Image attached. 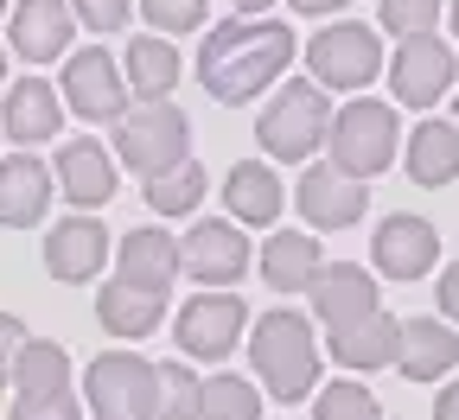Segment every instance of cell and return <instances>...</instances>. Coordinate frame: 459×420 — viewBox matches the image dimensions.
<instances>
[{
  "instance_id": "1",
  "label": "cell",
  "mask_w": 459,
  "mask_h": 420,
  "mask_svg": "<svg viewBox=\"0 0 459 420\" xmlns=\"http://www.w3.org/2000/svg\"><path fill=\"white\" fill-rule=\"evenodd\" d=\"M294 64V26L281 20H223L204 32L198 51V77L217 102H249L268 83H281V71Z\"/></svg>"
},
{
  "instance_id": "2",
  "label": "cell",
  "mask_w": 459,
  "mask_h": 420,
  "mask_svg": "<svg viewBox=\"0 0 459 420\" xmlns=\"http://www.w3.org/2000/svg\"><path fill=\"white\" fill-rule=\"evenodd\" d=\"M249 356H255V376L274 401H307L319 389V338L300 313H262L255 319V338H249Z\"/></svg>"
},
{
  "instance_id": "3",
  "label": "cell",
  "mask_w": 459,
  "mask_h": 420,
  "mask_svg": "<svg viewBox=\"0 0 459 420\" xmlns=\"http://www.w3.org/2000/svg\"><path fill=\"white\" fill-rule=\"evenodd\" d=\"M262 147L274 159H313L332 134V102H325V83H287L268 108H262Z\"/></svg>"
},
{
  "instance_id": "4",
  "label": "cell",
  "mask_w": 459,
  "mask_h": 420,
  "mask_svg": "<svg viewBox=\"0 0 459 420\" xmlns=\"http://www.w3.org/2000/svg\"><path fill=\"white\" fill-rule=\"evenodd\" d=\"M395 134H402V128H395V108L358 96V102H344V108L332 115L325 147H332V166H344L351 178H377V172L395 159Z\"/></svg>"
},
{
  "instance_id": "5",
  "label": "cell",
  "mask_w": 459,
  "mask_h": 420,
  "mask_svg": "<svg viewBox=\"0 0 459 420\" xmlns=\"http://www.w3.org/2000/svg\"><path fill=\"white\" fill-rule=\"evenodd\" d=\"M186 147H192V128H186V115L172 102H141L134 115L115 122V153H122V166H134L141 178L179 166Z\"/></svg>"
},
{
  "instance_id": "6",
  "label": "cell",
  "mask_w": 459,
  "mask_h": 420,
  "mask_svg": "<svg viewBox=\"0 0 459 420\" xmlns=\"http://www.w3.org/2000/svg\"><path fill=\"white\" fill-rule=\"evenodd\" d=\"M307 71H313V83H325V90H364V83H377V71H383V39H377L370 26H358V20H338V26L313 32Z\"/></svg>"
},
{
  "instance_id": "7",
  "label": "cell",
  "mask_w": 459,
  "mask_h": 420,
  "mask_svg": "<svg viewBox=\"0 0 459 420\" xmlns=\"http://www.w3.org/2000/svg\"><path fill=\"white\" fill-rule=\"evenodd\" d=\"M153 376H160V364H147V356L102 350L83 376L96 420H153Z\"/></svg>"
},
{
  "instance_id": "8",
  "label": "cell",
  "mask_w": 459,
  "mask_h": 420,
  "mask_svg": "<svg viewBox=\"0 0 459 420\" xmlns=\"http://www.w3.org/2000/svg\"><path fill=\"white\" fill-rule=\"evenodd\" d=\"M453 83H459L453 45H440L434 32H415V39H402V45H395V57H389V90H395V102L434 108Z\"/></svg>"
},
{
  "instance_id": "9",
  "label": "cell",
  "mask_w": 459,
  "mask_h": 420,
  "mask_svg": "<svg viewBox=\"0 0 459 420\" xmlns=\"http://www.w3.org/2000/svg\"><path fill=\"white\" fill-rule=\"evenodd\" d=\"M128 77L122 64H115L108 51H71V64H65V102L83 115V122H122L128 115Z\"/></svg>"
},
{
  "instance_id": "10",
  "label": "cell",
  "mask_w": 459,
  "mask_h": 420,
  "mask_svg": "<svg viewBox=\"0 0 459 420\" xmlns=\"http://www.w3.org/2000/svg\"><path fill=\"white\" fill-rule=\"evenodd\" d=\"M294 204L313 229H351L370 204V185L364 178H351L344 166H307L300 185H294Z\"/></svg>"
},
{
  "instance_id": "11",
  "label": "cell",
  "mask_w": 459,
  "mask_h": 420,
  "mask_svg": "<svg viewBox=\"0 0 459 420\" xmlns=\"http://www.w3.org/2000/svg\"><path fill=\"white\" fill-rule=\"evenodd\" d=\"M179 268L198 280V287H230V280H243L249 274V236L237 223H192V236L179 243Z\"/></svg>"
},
{
  "instance_id": "12",
  "label": "cell",
  "mask_w": 459,
  "mask_h": 420,
  "mask_svg": "<svg viewBox=\"0 0 459 420\" xmlns=\"http://www.w3.org/2000/svg\"><path fill=\"white\" fill-rule=\"evenodd\" d=\"M249 313H243V299L237 293H198L192 306L179 313V350L186 356H204V364H217V356L237 350Z\"/></svg>"
},
{
  "instance_id": "13",
  "label": "cell",
  "mask_w": 459,
  "mask_h": 420,
  "mask_svg": "<svg viewBox=\"0 0 459 420\" xmlns=\"http://www.w3.org/2000/svg\"><path fill=\"white\" fill-rule=\"evenodd\" d=\"M370 255H377V274H389V280H421L440 261V236L428 217H383Z\"/></svg>"
},
{
  "instance_id": "14",
  "label": "cell",
  "mask_w": 459,
  "mask_h": 420,
  "mask_svg": "<svg viewBox=\"0 0 459 420\" xmlns=\"http://www.w3.org/2000/svg\"><path fill=\"white\" fill-rule=\"evenodd\" d=\"M71 32H77L71 0H20L7 39H13V51L26 57V64H51V57L71 51Z\"/></svg>"
},
{
  "instance_id": "15",
  "label": "cell",
  "mask_w": 459,
  "mask_h": 420,
  "mask_svg": "<svg viewBox=\"0 0 459 420\" xmlns=\"http://www.w3.org/2000/svg\"><path fill=\"white\" fill-rule=\"evenodd\" d=\"M108 261V229L96 217H71L45 236V268L51 280H96Z\"/></svg>"
},
{
  "instance_id": "16",
  "label": "cell",
  "mask_w": 459,
  "mask_h": 420,
  "mask_svg": "<svg viewBox=\"0 0 459 420\" xmlns=\"http://www.w3.org/2000/svg\"><path fill=\"white\" fill-rule=\"evenodd\" d=\"M96 319L108 338H147L160 319H166V287H141V280H122L115 274L102 293H96Z\"/></svg>"
},
{
  "instance_id": "17",
  "label": "cell",
  "mask_w": 459,
  "mask_h": 420,
  "mask_svg": "<svg viewBox=\"0 0 459 420\" xmlns=\"http://www.w3.org/2000/svg\"><path fill=\"white\" fill-rule=\"evenodd\" d=\"M313 313L325 319V331L332 325H351V319H364V313H377V280L364 274V268H351V261H325L319 274H313Z\"/></svg>"
},
{
  "instance_id": "18",
  "label": "cell",
  "mask_w": 459,
  "mask_h": 420,
  "mask_svg": "<svg viewBox=\"0 0 459 420\" xmlns=\"http://www.w3.org/2000/svg\"><path fill=\"white\" fill-rule=\"evenodd\" d=\"M57 128H65V102H57V90H51V83H39V77H20V83L7 90V115H0V134L20 141V147H39V141H51Z\"/></svg>"
},
{
  "instance_id": "19",
  "label": "cell",
  "mask_w": 459,
  "mask_h": 420,
  "mask_svg": "<svg viewBox=\"0 0 459 420\" xmlns=\"http://www.w3.org/2000/svg\"><path fill=\"white\" fill-rule=\"evenodd\" d=\"M51 178H57V192H65L77 210H96V204L115 198V159L96 141H71L65 153H57V172Z\"/></svg>"
},
{
  "instance_id": "20",
  "label": "cell",
  "mask_w": 459,
  "mask_h": 420,
  "mask_svg": "<svg viewBox=\"0 0 459 420\" xmlns=\"http://www.w3.org/2000/svg\"><path fill=\"white\" fill-rule=\"evenodd\" d=\"M459 364V338L446 331V319H409L395 344V370L409 382H440Z\"/></svg>"
},
{
  "instance_id": "21",
  "label": "cell",
  "mask_w": 459,
  "mask_h": 420,
  "mask_svg": "<svg viewBox=\"0 0 459 420\" xmlns=\"http://www.w3.org/2000/svg\"><path fill=\"white\" fill-rule=\"evenodd\" d=\"M51 204V172L32 159V153H13L0 159V223L7 229H32Z\"/></svg>"
},
{
  "instance_id": "22",
  "label": "cell",
  "mask_w": 459,
  "mask_h": 420,
  "mask_svg": "<svg viewBox=\"0 0 459 420\" xmlns=\"http://www.w3.org/2000/svg\"><path fill=\"white\" fill-rule=\"evenodd\" d=\"M395 344H402V325L383 306L364 313V319H351V325H332V356L344 370H383V364H395Z\"/></svg>"
},
{
  "instance_id": "23",
  "label": "cell",
  "mask_w": 459,
  "mask_h": 420,
  "mask_svg": "<svg viewBox=\"0 0 459 420\" xmlns=\"http://www.w3.org/2000/svg\"><path fill=\"white\" fill-rule=\"evenodd\" d=\"M223 204H230V217H237V223L268 229V223L281 217L287 192H281V178H274L262 159H237V166H230V178H223Z\"/></svg>"
},
{
  "instance_id": "24",
  "label": "cell",
  "mask_w": 459,
  "mask_h": 420,
  "mask_svg": "<svg viewBox=\"0 0 459 420\" xmlns=\"http://www.w3.org/2000/svg\"><path fill=\"white\" fill-rule=\"evenodd\" d=\"M319 268H325V261H319V236H307V229L268 236V249H262V280H268V287L300 293V287H313Z\"/></svg>"
},
{
  "instance_id": "25",
  "label": "cell",
  "mask_w": 459,
  "mask_h": 420,
  "mask_svg": "<svg viewBox=\"0 0 459 420\" xmlns=\"http://www.w3.org/2000/svg\"><path fill=\"white\" fill-rule=\"evenodd\" d=\"M409 178L428 185V192H440V185L459 178V128L453 122H421L409 134Z\"/></svg>"
},
{
  "instance_id": "26",
  "label": "cell",
  "mask_w": 459,
  "mask_h": 420,
  "mask_svg": "<svg viewBox=\"0 0 459 420\" xmlns=\"http://www.w3.org/2000/svg\"><path fill=\"white\" fill-rule=\"evenodd\" d=\"M122 77H128V90H134L141 102H166L172 83H179V51H172V39H166V32H160V39H134Z\"/></svg>"
},
{
  "instance_id": "27",
  "label": "cell",
  "mask_w": 459,
  "mask_h": 420,
  "mask_svg": "<svg viewBox=\"0 0 459 420\" xmlns=\"http://www.w3.org/2000/svg\"><path fill=\"white\" fill-rule=\"evenodd\" d=\"M172 274H179V243L166 229H128L122 236V280L172 287Z\"/></svg>"
},
{
  "instance_id": "28",
  "label": "cell",
  "mask_w": 459,
  "mask_h": 420,
  "mask_svg": "<svg viewBox=\"0 0 459 420\" xmlns=\"http://www.w3.org/2000/svg\"><path fill=\"white\" fill-rule=\"evenodd\" d=\"M13 389H20V395H57V389H71V356H65V344L26 338V344H20V364H13Z\"/></svg>"
},
{
  "instance_id": "29",
  "label": "cell",
  "mask_w": 459,
  "mask_h": 420,
  "mask_svg": "<svg viewBox=\"0 0 459 420\" xmlns=\"http://www.w3.org/2000/svg\"><path fill=\"white\" fill-rule=\"evenodd\" d=\"M198 198H204V166L198 159H179V166L147 178V204L160 217H186V210H198Z\"/></svg>"
},
{
  "instance_id": "30",
  "label": "cell",
  "mask_w": 459,
  "mask_h": 420,
  "mask_svg": "<svg viewBox=\"0 0 459 420\" xmlns=\"http://www.w3.org/2000/svg\"><path fill=\"white\" fill-rule=\"evenodd\" d=\"M204 407V382L186 364H160L153 376V420H198Z\"/></svg>"
},
{
  "instance_id": "31",
  "label": "cell",
  "mask_w": 459,
  "mask_h": 420,
  "mask_svg": "<svg viewBox=\"0 0 459 420\" xmlns=\"http://www.w3.org/2000/svg\"><path fill=\"white\" fill-rule=\"evenodd\" d=\"M198 420H262V389H249L243 376H211Z\"/></svg>"
},
{
  "instance_id": "32",
  "label": "cell",
  "mask_w": 459,
  "mask_h": 420,
  "mask_svg": "<svg viewBox=\"0 0 459 420\" xmlns=\"http://www.w3.org/2000/svg\"><path fill=\"white\" fill-rule=\"evenodd\" d=\"M383 407H377V395L364 389V382H332V389H319V401H313V420H377Z\"/></svg>"
},
{
  "instance_id": "33",
  "label": "cell",
  "mask_w": 459,
  "mask_h": 420,
  "mask_svg": "<svg viewBox=\"0 0 459 420\" xmlns=\"http://www.w3.org/2000/svg\"><path fill=\"white\" fill-rule=\"evenodd\" d=\"M377 20H383V32H395V39H415V32H434L440 0H383Z\"/></svg>"
},
{
  "instance_id": "34",
  "label": "cell",
  "mask_w": 459,
  "mask_h": 420,
  "mask_svg": "<svg viewBox=\"0 0 459 420\" xmlns=\"http://www.w3.org/2000/svg\"><path fill=\"white\" fill-rule=\"evenodd\" d=\"M141 13L153 32H198L204 26V0H141Z\"/></svg>"
},
{
  "instance_id": "35",
  "label": "cell",
  "mask_w": 459,
  "mask_h": 420,
  "mask_svg": "<svg viewBox=\"0 0 459 420\" xmlns=\"http://www.w3.org/2000/svg\"><path fill=\"white\" fill-rule=\"evenodd\" d=\"M13 420H83L77 395L57 389V395H13Z\"/></svg>"
},
{
  "instance_id": "36",
  "label": "cell",
  "mask_w": 459,
  "mask_h": 420,
  "mask_svg": "<svg viewBox=\"0 0 459 420\" xmlns=\"http://www.w3.org/2000/svg\"><path fill=\"white\" fill-rule=\"evenodd\" d=\"M71 13H77L90 32H122L128 13H134V0H71Z\"/></svg>"
},
{
  "instance_id": "37",
  "label": "cell",
  "mask_w": 459,
  "mask_h": 420,
  "mask_svg": "<svg viewBox=\"0 0 459 420\" xmlns=\"http://www.w3.org/2000/svg\"><path fill=\"white\" fill-rule=\"evenodd\" d=\"M20 344H26V325L13 313H0V389L13 382V364H20Z\"/></svg>"
},
{
  "instance_id": "38",
  "label": "cell",
  "mask_w": 459,
  "mask_h": 420,
  "mask_svg": "<svg viewBox=\"0 0 459 420\" xmlns=\"http://www.w3.org/2000/svg\"><path fill=\"white\" fill-rule=\"evenodd\" d=\"M434 293H440V313H446V319L459 325V261H453V268L440 274V287H434Z\"/></svg>"
},
{
  "instance_id": "39",
  "label": "cell",
  "mask_w": 459,
  "mask_h": 420,
  "mask_svg": "<svg viewBox=\"0 0 459 420\" xmlns=\"http://www.w3.org/2000/svg\"><path fill=\"white\" fill-rule=\"evenodd\" d=\"M434 420H459V376L440 389V401H434Z\"/></svg>"
},
{
  "instance_id": "40",
  "label": "cell",
  "mask_w": 459,
  "mask_h": 420,
  "mask_svg": "<svg viewBox=\"0 0 459 420\" xmlns=\"http://www.w3.org/2000/svg\"><path fill=\"white\" fill-rule=\"evenodd\" d=\"M344 0H294V13H338Z\"/></svg>"
},
{
  "instance_id": "41",
  "label": "cell",
  "mask_w": 459,
  "mask_h": 420,
  "mask_svg": "<svg viewBox=\"0 0 459 420\" xmlns=\"http://www.w3.org/2000/svg\"><path fill=\"white\" fill-rule=\"evenodd\" d=\"M230 7H237V13H262V7H268V0H230Z\"/></svg>"
},
{
  "instance_id": "42",
  "label": "cell",
  "mask_w": 459,
  "mask_h": 420,
  "mask_svg": "<svg viewBox=\"0 0 459 420\" xmlns=\"http://www.w3.org/2000/svg\"><path fill=\"white\" fill-rule=\"evenodd\" d=\"M0 83H7V51H0Z\"/></svg>"
},
{
  "instance_id": "43",
  "label": "cell",
  "mask_w": 459,
  "mask_h": 420,
  "mask_svg": "<svg viewBox=\"0 0 459 420\" xmlns=\"http://www.w3.org/2000/svg\"><path fill=\"white\" fill-rule=\"evenodd\" d=\"M453 128H459V96H453Z\"/></svg>"
},
{
  "instance_id": "44",
  "label": "cell",
  "mask_w": 459,
  "mask_h": 420,
  "mask_svg": "<svg viewBox=\"0 0 459 420\" xmlns=\"http://www.w3.org/2000/svg\"><path fill=\"white\" fill-rule=\"evenodd\" d=\"M453 32H459V0H453Z\"/></svg>"
},
{
  "instance_id": "45",
  "label": "cell",
  "mask_w": 459,
  "mask_h": 420,
  "mask_svg": "<svg viewBox=\"0 0 459 420\" xmlns=\"http://www.w3.org/2000/svg\"><path fill=\"white\" fill-rule=\"evenodd\" d=\"M0 13H7V0H0Z\"/></svg>"
}]
</instances>
